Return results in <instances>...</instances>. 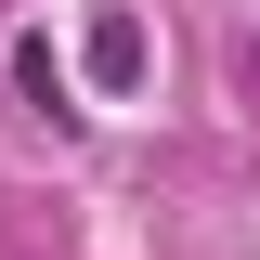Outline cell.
I'll list each match as a JSON object with an SVG mask.
<instances>
[{
    "label": "cell",
    "instance_id": "obj_2",
    "mask_svg": "<svg viewBox=\"0 0 260 260\" xmlns=\"http://www.w3.org/2000/svg\"><path fill=\"white\" fill-rule=\"evenodd\" d=\"M13 78H26V104H39V117L65 104V78H52V39H13Z\"/></svg>",
    "mask_w": 260,
    "mask_h": 260
},
{
    "label": "cell",
    "instance_id": "obj_3",
    "mask_svg": "<svg viewBox=\"0 0 260 260\" xmlns=\"http://www.w3.org/2000/svg\"><path fill=\"white\" fill-rule=\"evenodd\" d=\"M247 91H260V39H247Z\"/></svg>",
    "mask_w": 260,
    "mask_h": 260
},
{
    "label": "cell",
    "instance_id": "obj_1",
    "mask_svg": "<svg viewBox=\"0 0 260 260\" xmlns=\"http://www.w3.org/2000/svg\"><path fill=\"white\" fill-rule=\"evenodd\" d=\"M78 65H91V91H143V65H156V52H143V13H130V0H104L91 39H78Z\"/></svg>",
    "mask_w": 260,
    "mask_h": 260
}]
</instances>
